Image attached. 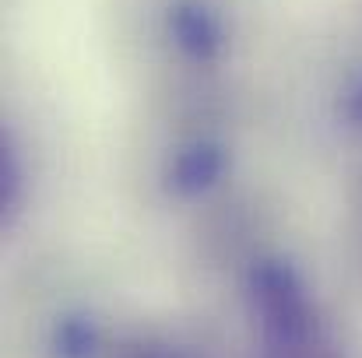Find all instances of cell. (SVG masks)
<instances>
[]
</instances>
